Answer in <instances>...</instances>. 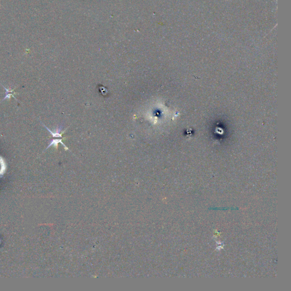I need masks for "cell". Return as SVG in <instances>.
Segmentation results:
<instances>
[{"mask_svg": "<svg viewBox=\"0 0 291 291\" xmlns=\"http://www.w3.org/2000/svg\"><path fill=\"white\" fill-rule=\"evenodd\" d=\"M67 139L66 138H61L60 139H51L50 142H49V144H48V146H47V147L46 148V150H47L48 148H50V147L52 146H54L55 147V148L58 150V144L59 143H61L64 147V149L65 150H70V149L65 145V144L63 142V140L64 139Z\"/></svg>", "mask_w": 291, "mask_h": 291, "instance_id": "6da1fadb", "label": "cell"}, {"mask_svg": "<svg viewBox=\"0 0 291 291\" xmlns=\"http://www.w3.org/2000/svg\"><path fill=\"white\" fill-rule=\"evenodd\" d=\"M40 123H41L43 125V126H44V127H45V128H46V129H47V130L50 132V133L51 134V136H52V138H63V134L65 133V132L66 131V130L68 128V127L66 130H64V131H63V132H62V131H61V130H62L63 127H62V126H59V127L57 128V129L55 130V132H52V131H51L50 129H48L47 126H46V125H44V124H43V123L41 121H40Z\"/></svg>", "mask_w": 291, "mask_h": 291, "instance_id": "7a4b0ae2", "label": "cell"}, {"mask_svg": "<svg viewBox=\"0 0 291 291\" xmlns=\"http://www.w3.org/2000/svg\"><path fill=\"white\" fill-rule=\"evenodd\" d=\"M2 86L3 87V88L5 89V91H6V93H6L5 96L3 98V99H2V101H3V100H5V99H10L11 97H13L14 98V99H16V101H18V100L16 99V98L15 96H14V95H17V93H16V92H14V89H10V88H9V89H7V88H5L3 85H2Z\"/></svg>", "mask_w": 291, "mask_h": 291, "instance_id": "3957f363", "label": "cell"}]
</instances>
